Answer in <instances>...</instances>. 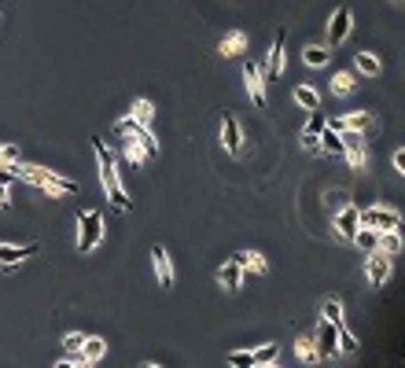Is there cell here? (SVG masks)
<instances>
[{"label": "cell", "mask_w": 405, "mask_h": 368, "mask_svg": "<svg viewBox=\"0 0 405 368\" xmlns=\"http://www.w3.org/2000/svg\"><path fill=\"white\" fill-rule=\"evenodd\" d=\"M93 151H96V162H100V184H103V192H107L111 206L125 214L133 203H129V195L122 188V177H119V166H114V155L107 151V144H103L100 137H93Z\"/></svg>", "instance_id": "obj_1"}, {"label": "cell", "mask_w": 405, "mask_h": 368, "mask_svg": "<svg viewBox=\"0 0 405 368\" xmlns=\"http://www.w3.org/2000/svg\"><path fill=\"white\" fill-rule=\"evenodd\" d=\"M11 174L22 177V181H30L37 184V188H45L52 199H63V195H74L77 192V184L67 181L63 174H56V169H45V166H33V162H26V166H11Z\"/></svg>", "instance_id": "obj_2"}, {"label": "cell", "mask_w": 405, "mask_h": 368, "mask_svg": "<svg viewBox=\"0 0 405 368\" xmlns=\"http://www.w3.org/2000/svg\"><path fill=\"white\" fill-rule=\"evenodd\" d=\"M277 353H280L277 343H266V346H254V350H232L225 361H229V368H266V365L277 361Z\"/></svg>", "instance_id": "obj_3"}, {"label": "cell", "mask_w": 405, "mask_h": 368, "mask_svg": "<svg viewBox=\"0 0 405 368\" xmlns=\"http://www.w3.org/2000/svg\"><path fill=\"white\" fill-rule=\"evenodd\" d=\"M77 229H82V236H77V251H82V254L96 251L100 240H103V214H100V210H85V214H77Z\"/></svg>", "instance_id": "obj_4"}, {"label": "cell", "mask_w": 405, "mask_h": 368, "mask_svg": "<svg viewBox=\"0 0 405 368\" xmlns=\"http://www.w3.org/2000/svg\"><path fill=\"white\" fill-rule=\"evenodd\" d=\"M361 229H372V232H402V214L390 206H369L361 210Z\"/></svg>", "instance_id": "obj_5"}, {"label": "cell", "mask_w": 405, "mask_h": 368, "mask_svg": "<svg viewBox=\"0 0 405 368\" xmlns=\"http://www.w3.org/2000/svg\"><path fill=\"white\" fill-rule=\"evenodd\" d=\"M243 82H247V92H251L254 107L266 111L269 107V96H266V70L258 63H243Z\"/></svg>", "instance_id": "obj_6"}, {"label": "cell", "mask_w": 405, "mask_h": 368, "mask_svg": "<svg viewBox=\"0 0 405 368\" xmlns=\"http://www.w3.org/2000/svg\"><path fill=\"white\" fill-rule=\"evenodd\" d=\"M221 148H225L229 155H243V125H240V118L236 114H229L225 111V118H221Z\"/></svg>", "instance_id": "obj_7"}, {"label": "cell", "mask_w": 405, "mask_h": 368, "mask_svg": "<svg viewBox=\"0 0 405 368\" xmlns=\"http://www.w3.org/2000/svg\"><path fill=\"white\" fill-rule=\"evenodd\" d=\"M343 137V155L350 169H365V162H369V148H365V137L361 133H339Z\"/></svg>", "instance_id": "obj_8"}, {"label": "cell", "mask_w": 405, "mask_h": 368, "mask_svg": "<svg viewBox=\"0 0 405 368\" xmlns=\"http://www.w3.org/2000/svg\"><path fill=\"white\" fill-rule=\"evenodd\" d=\"M350 26H354V11L350 8H335L328 19V45H343L350 37Z\"/></svg>", "instance_id": "obj_9"}, {"label": "cell", "mask_w": 405, "mask_h": 368, "mask_svg": "<svg viewBox=\"0 0 405 368\" xmlns=\"http://www.w3.org/2000/svg\"><path fill=\"white\" fill-rule=\"evenodd\" d=\"M361 229V210L354 203H343V210L335 214V232L339 240H354V232Z\"/></svg>", "instance_id": "obj_10"}, {"label": "cell", "mask_w": 405, "mask_h": 368, "mask_svg": "<svg viewBox=\"0 0 405 368\" xmlns=\"http://www.w3.org/2000/svg\"><path fill=\"white\" fill-rule=\"evenodd\" d=\"M365 276H369V284L372 287H383L390 280V258L387 254H369V261H365Z\"/></svg>", "instance_id": "obj_11"}, {"label": "cell", "mask_w": 405, "mask_h": 368, "mask_svg": "<svg viewBox=\"0 0 405 368\" xmlns=\"http://www.w3.org/2000/svg\"><path fill=\"white\" fill-rule=\"evenodd\" d=\"M313 343H317L321 361H324V358H339V335H335V328H332L328 321L317 324V339H313Z\"/></svg>", "instance_id": "obj_12"}, {"label": "cell", "mask_w": 405, "mask_h": 368, "mask_svg": "<svg viewBox=\"0 0 405 368\" xmlns=\"http://www.w3.org/2000/svg\"><path fill=\"white\" fill-rule=\"evenodd\" d=\"M151 261H155V280H159V287H174V261H169L166 247H151Z\"/></svg>", "instance_id": "obj_13"}, {"label": "cell", "mask_w": 405, "mask_h": 368, "mask_svg": "<svg viewBox=\"0 0 405 368\" xmlns=\"http://www.w3.org/2000/svg\"><path fill=\"white\" fill-rule=\"evenodd\" d=\"M41 247L37 243H26V247H15V243H0V266H19V261L33 258Z\"/></svg>", "instance_id": "obj_14"}, {"label": "cell", "mask_w": 405, "mask_h": 368, "mask_svg": "<svg viewBox=\"0 0 405 368\" xmlns=\"http://www.w3.org/2000/svg\"><path fill=\"white\" fill-rule=\"evenodd\" d=\"M217 284L225 287V291H240L243 287V269L236 266V261H225V266L217 269Z\"/></svg>", "instance_id": "obj_15"}, {"label": "cell", "mask_w": 405, "mask_h": 368, "mask_svg": "<svg viewBox=\"0 0 405 368\" xmlns=\"http://www.w3.org/2000/svg\"><path fill=\"white\" fill-rule=\"evenodd\" d=\"M284 41H287V33L280 30L277 37H273V48H269V67H266V74L269 77H280L284 74Z\"/></svg>", "instance_id": "obj_16"}, {"label": "cell", "mask_w": 405, "mask_h": 368, "mask_svg": "<svg viewBox=\"0 0 405 368\" xmlns=\"http://www.w3.org/2000/svg\"><path fill=\"white\" fill-rule=\"evenodd\" d=\"M232 261L243 269V273H254V276H266V258L258 254V251H240V254H232Z\"/></svg>", "instance_id": "obj_17"}, {"label": "cell", "mask_w": 405, "mask_h": 368, "mask_svg": "<svg viewBox=\"0 0 405 368\" xmlns=\"http://www.w3.org/2000/svg\"><path fill=\"white\" fill-rule=\"evenodd\" d=\"M247 48V33L243 30H229L225 37H221V45H217V52H221V56H240V52Z\"/></svg>", "instance_id": "obj_18"}, {"label": "cell", "mask_w": 405, "mask_h": 368, "mask_svg": "<svg viewBox=\"0 0 405 368\" xmlns=\"http://www.w3.org/2000/svg\"><path fill=\"white\" fill-rule=\"evenodd\" d=\"M295 103L317 114V111H321V92H317V89H310V85H298V89H295Z\"/></svg>", "instance_id": "obj_19"}, {"label": "cell", "mask_w": 405, "mask_h": 368, "mask_svg": "<svg viewBox=\"0 0 405 368\" xmlns=\"http://www.w3.org/2000/svg\"><path fill=\"white\" fill-rule=\"evenodd\" d=\"M103 353H107V343H103V339H96V335H89L77 358H82V361H89V365H96V361L103 358Z\"/></svg>", "instance_id": "obj_20"}, {"label": "cell", "mask_w": 405, "mask_h": 368, "mask_svg": "<svg viewBox=\"0 0 405 368\" xmlns=\"http://www.w3.org/2000/svg\"><path fill=\"white\" fill-rule=\"evenodd\" d=\"M376 251L387 254V258L402 254V232H380V240H376Z\"/></svg>", "instance_id": "obj_21"}, {"label": "cell", "mask_w": 405, "mask_h": 368, "mask_svg": "<svg viewBox=\"0 0 405 368\" xmlns=\"http://www.w3.org/2000/svg\"><path fill=\"white\" fill-rule=\"evenodd\" d=\"M295 353H298V361H303V365H317V361H321V353H317V343H313L310 335H298V343H295Z\"/></svg>", "instance_id": "obj_22"}, {"label": "cell", "mask_w": 405, "mask_h": 368, "mask_svg": "<svg viewBox=\"0 0 405 368\" xmlns=\"http://www.w3.org/2000/svg\"><path fill=\"white\" fill-rule=\"evenodd\" d=\"M328 59H332V52L324 48V45H310V48L303 52V63H306V67H313V70H317V67H328Z\"/></svg>", "instance_id": "obj_23"}, {"label": "cell", "mask_w": 405, "mask_h": 368, "mask_svg": "<svg viewBox=\"0 0 405 368\" xmlns=\"http://www.w3.org/2000/svg\"><path fill=\"white\" fill-rule=\"evenodd\" d=\"M321 317L328 321L332 328L346 324V317H343V302H339V298H324V306H321Z\"/></svg>", "instance_id": "obj_24"}, {"label": "cell", "mask_w": 405, "mask_h": 368, "mask_svg": "<svg viewBox=\"0 0 405 368\" xmlns=\"http://www.w3.org/2000/svg\"><path fill=\"white\" fill-rule=\"evenodd\" d=\"M354 67L365 74V77H380V59H376V56H369V52H354Z\"/></svg>", "instance_id": "obj_25"}, {"label": "cell", "mask_w": 405, "mask_h": 368, "mask_svg": "<svg viewBox=\"0 0 405 368\" xmlns=\"http://www.w3.org/2000/svg\"><path fill=\"white\" fill-rule=\"evenodd\" d=\"M129 118H133L137 125H144V129H148V125H151V118H155L151 100H137V103H133V111H129Z\"/></svg>", "instance_id": "obj_26"}, {"label": "cell", "mask_w": 405, "mask_h": 368, "mask_svg": "<svg viewBox=\"0 0 405 368\" xmlns=\"http://www.w3.org/2000/svg\"><path fill=\"white\" fill-rule=\"evenodd\" d=\"M317 144H321V151H328V155H343V137H339L335 129H324L317 137Z\"/></svg>", "instance_id": "obj_27"}, {"label": "cell", "mask_w": 405, "mask_h": 368, "mask_svg": "<svg viewBox=\"0 0 405 368\" xmlns=\"http://www.w3.org/2000/svg\"><path fill=\"white\" fill-rule=\"evenodd\" d=\"M335 335H339V353H358L361 343H358V335L350 332L346 324H339V328H335Z\"/></svg>", "instance_id": "obj_28"}, {"label": "cell", "mask_w": 405, "mask_h": 368, "mask_svg": "<svg viewBox=\"0 0 405 368\" xmlns=\"http://www.w3.org/2000/svg\"><path fill=\"white\" fill-rule=\"evenodd\" d=\"M122 148H125V162H129V166H140L144 159H148V155H144V148L137 144V137H125Z\"/></svg>", "instance_id": "obj_29"}, {"label": "cell", "mask_w": 405, "mask_h": 368, "mask_svg": "<svg viewBox=\"0 0 405 368\" xmlns=\"http://www.w3.org/2000/svg\"><path fill=\"white\" fill-rule=\"evenodd\" d=\"M376 240H380V232H372V229H358L354 232V243L361 247L365 254H376Z\"/></svg>", "instance_id": "obj_30"}, {"label": "cell", "mask_w": 405, "mask_h": 368, "mask_svg": "<svg viewBox=\"0 0 405 368\" xmlns=\"http://www.w3.org/2000/svg\"><path fill=\"white\" fill-rule=\"evenodd\" d=\"M332 92H335V96H346V92H354V74L339 70V74L332 77Z\"/></svg>", "instance_id": "obj_31"}, {"label": "cell", "mask_w": 405, "mask_h": 368, "mask_svg": "<svg viewBox=\"0 0 405 368\" xmlns=\"http://www.w3.org/2000/svg\"><path fill=\"white\" fill-rule=\"evenodd\" d=\"M19 166V144H0V169Z\"/></svg>", "instance_id": "obj_32"}, {"label": "cell", "mask_w": 405, "mask_h": 368, "mask_svg": "<svg viewBox=\"0 0 405 368\" xmlns=\"http://www.w3.org/2000/svg\"><path fill=\"white\" fill-rule=\"evenodd\" d=\"M85 339H89V335H82V332H70L67 339H63V346H67V353H70V358H77V353H82Z\"/></svg>", "instance_id": "obj_33"}, {"label": "cell", "mask_w": 405, "mask_h": 368, "mask_svg": "<svg viewBox=\"0 0 405 368\" xmlns=\"http://www.w3.org/2000/svg\"><path fill=\"white\" fill-rule=\"evenodd\" d=\"M324 129H328V118H324V114L317 111V114H313V118H310V125L303 129V133H306V137H321V133H324Z\"/></svg>", "instance_id": "obj_34"}, {"label": "cell", "mask_w": 405, "mask_h": 368, "mask_svg": "<svg viewBox=\"0 0 405 368\" xmlns=\"http://www.w3.org/2000/svg\"><path fill=\"white\" fill-rule=\"evenodd\" d=\"M303 148H306V151H313V155H321V144H317V137H306V133H303Z\"/></svg>", "instance_id": "obj_35"}, {"label": "cell", "mask_w": 405, "mask_h": 368, "mask_svg": "<svg viewBox=\"0 0 405 368\" xmlns=\"http://www.w3.org/2000/svg\"><path fill=\"white\" fill-rule=\"evenodd\" d=\"M395 166L402 169V177H405V148H398V151H395Z\"/></svg>", "instance_id": "obj_36"}, {"label": "cell", "mask_w": 405, "mask_h": 368, "mask_svg": "<svg viewBox=\"0 0 405 368\" xmlns=\"http://www.w3.org/2000/svg\"><path fill=\"white\" fill-rule=\"evenodd\" d=\"M11 181H15V174H11V169H0V184H4V188H8Z\"/></svg>", "instance_id": "obj_37"}, {"label": "cell", "mask_w": 405, "mask_h": 368, "mask_svg": "<svg viewBox=\"0 0 405 368\" xmlns=\"http://www.w3.org/2000/svg\"><path fill=\"white\" fill-rule=\"evenodd\" d=\"M56 368H74V358H63V361H56Z\"/></svg>", "instance_id": "obj_38"}, {"label": "cell", "mask_w": 405, "mask_h": 368, "mask_svg": "<svg viewBox=\"0 0 405 368\" xmlns=\"http://www.w3.org/2000/svg\"><path fill=\"white\" fill-rule=\"evenodd\" d=\"M140 368H159V365H151V361H148V365H140Z\"/></svg>", "instance_id": "obj_39"}, {"label": "cell", "mask_w": 405, "mask_h": 368, "mask_svg": "<svg viewBox=\"0 0 405 368\" xmlns=\"http://www.w3.org/2000/svg\"><path fill=\"white\" fill-rule=\"evenodd\" d=\"M266 368H280V365H277V361H273V365H266Z\"/></svg>", "instance_id": "obj_40"}]
</instances>
